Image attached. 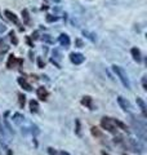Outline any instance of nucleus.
Wrapping results in <instances>:
<instances>
[{
    "mask_svg": "<svg viewBox=\"0 0 147 155\" xmlns=\"http://www.w3.org/2000/svg\"><path fill=\"white\" fill-rule=\"evenodd\" d=\"M112 70H114V73L116 74V76L120 79V82L123 83V85L127 89H130V82H129V78H128L124 68L121 66H119V65H112Z\"/></svg>",
    "mask_w": 147,
    "mask_h": 155,
    "instance_id": "obj_2",
    "label": "nucleus"
},
{
    "mask_svg": "<svg viewBox=\"0 0 147 155\" xmlns=\"http://www.w3.org/2000/svg\"><path fill=\"white\" fill-rule=\"evenodd\" d=\"M102 155H111V154H109V153H106V151H102Z\"/></svg>",
    "mask_w": 147,
    "mask_h": 155,
    "instance_id": "obj_34",
    "label": "nucleus"
},
{
    "mask_svg": "<svg viewBox=\"0 0 147 155\" xmlns=\"http://www.w3.org/2000/svg\"><path fill=\"white\" fill-rule=\"evenodd\" d=\"M5 30H7V26L3 25V23H0V34H1V32H4Z\"/></svg>",
    "mask_w": 147,
    "mask_h": 155,
    "instance_id": "obj_29",
    "label": "nucleus"
},
{
    "mask_svg": "<svg viewBox=\"0 0 147 155\" xmlns=\"http://www.w3.org/2000/svg\"><path fill=\"white\" fill-rule=\"evenodd\" d=\"M30 111L32 112V114H36L39 111V103L36 100H31L30 101Z\"/></svg>",
    "mask_w": 147,
    "mask_h": 155,
    "instance_id": "obj_17",
    "label": "nucleus"
},
{
    "mask_svg": "<svg viewBox=\"0 0 147 155\" xmlns=\"http://www.w3.org/2000/svg\"><path fill=\"white\" fill-rule=\"evenodd\" d=\"M27 43H29V45H30V47H32V43H31V40H30L29 38H27Z\"/></svg>",
    "mask_w": 147,
    "mask_h": 155,
    "instance_id": "obj_33",
    "label": "nucleus"
},
{
    "mask_svg": "<svg viewBox=\"0 0 147 155\" xmlns=\"http://www.w3.org/2000/svg\"><path fill=\"white\" fill-rule=\"evenodd\" d=\"M22 62H23L22 59H18V58L16 57V56L10 54V56H9V58H8V62H7V67L12 70V68L16 67V65H17V64H18L20 66H21V65H22Z\"/></svg>",
    "mask_w": 147,
    "mask_h": 155,
    "instance_id": "obj_7",
    "label": "nucleus"
},
{
    "mask_svg": "<svg viewBox=\"0 0 147 155\" xmlns=\"http://www.w3.org/2000/svg\"><path fill=\"white\" fill-rule=\"evenodd\" d=\"M36 61H38V67H39V68H44V66H45V62L43 61V58H41V57H38Z\"/></svg>",
    "mask_w": 147,
    "mask_h": 155,
    "instance_id": "obj_24",
    "label": "nucleus"
},
{
    "mask_svg": "<svg viewBox=\"0 0 147 155\" xmlns=\"http://www.w3.org/2000/svg\"><path fill=\"white\" fill-rule=\"evenodd\" d=\"M21 14H22L23 23H25V25H30V23H31V18H30V13H29V10H27V9H22Z\"/></svg>",
    "mask_w": 147,
    "mask_h": 155,
    "instance_id": "obj_15",
    "label": "nucleus"
},
{
    "mask_svg": "<svg viewBox=\"0 0 147 155\" xmlns=\"http://www.w3.org/2000/svg\"><path fill=\"white\" fill-rule=\"evenodd\" d=\"M48 154L49 155H58V151L54 150L53 147H48Z\"/></svg>",
    "mask_w": 147,
    "mask_h": 155,
    "instance_id": "obj_26",
    "label": "nucleus"
},
{
    "mask_svg": "<svg viewBox=\"0 0 147 155\" xmlns=\"http://www.w3.org/2000/svg\"><path fill=\"white\" fill-rule=\"evenodd\" d=\"M82 105L88 107L89 110H94V106H93V98L91 96H84L82 98Z\"/></svg>",
    "mask_w": 147,
    "mask_h": 155,
    "instance_id": "obj_9",
    "label": "nucleus"
},
{
    "mask_svg": "<svg viewBox=\"0 0 147 155\" xmlns=\"http://www.w3.org/2000/svg\"><path fill=\"white\" fill-rule=\"evenodd\" d=\"M70 61L72 62L74 65H82L84 61H85V57L82 54V53H71L70 54Z\"/></svg>",
    "mask_w": 147,
    "mask_h": 155,
    "instance_id": "obj_6",
    "label": "nucleus"
},
{
    "mask_svg": "<svg viewBox=\"0 0 147 155\" xmlns=\"http://www.w3.org/2000/svg\"><path fill=\"white\" fill-rule=\"evenodd\" d=\"M75 44H76V45H77V48H83V47H84L83 41L80 40V39H76V40H75Z\"/></svg>",
    "mask_w": 147,
    "mask_h": 155,
    "instance_id": "obj_28",
    "label": "nucleus"
},
{
    "mask_svg": "<svg viewBox=\"0 0 147 155\" xmlns=\"http://www.w3.org/2000/svg\"><path fill=\"white\" fill-rule=\"evenodd\" d=\"M91 132H92V135L94 136V137H97V138H102V137H103L102 132H101L100 129H98L97 127H92V128H91Z\"/></svg>",
    "mask_w": 147,
    "mask_h": 155,
    "instance_id": "obj_18",
    "label": "nucleus"
},
{
    "mask_svg": "<svg viewBox=\"0 0 147 155\" xmlns=\"http://www.w3.org/2000/svg\"><path fill=\"white\" fill-rule=\"evenodd\" d=\"M123 155H127V154H123Z\"/></svg>",
    "mask_w": 147,
    "mask_h": 155,
    "instance_id": "obj_35",
    "label": "nucleus"
},
{
    "mask_svg": "<svg viewBox=\"0 0 147 155\" xmlns=\"http://www.w3.org/2000/svg\"><path fill=\"white\" fill-rule=\"evenodd\" d=\"M18 101H20V107H23V106H25V103H26V97H25V94L18 93Z\"/></svg>",
    "mask_w": 147,
    "mask_h": 155,
    "instance_id": "obj_22",
    "label": "nucleus"
},
{
    "mask_svg": "<svg viewBox=\"0 0 147 155\" xmlns=\"http://www.w3.org/2000/svg\"><path fill=\"white\" fill-rule=\"evenodd\" d=\"M136 101H137V105L139 106V109H141V111H142V114H143V116H147V106H146V103H145V101L142 100L141 97H137L136 98Z\"/></svg>",
    "mask_w": 147,
    "mask_h": 155,
    "instance_id": "obj_12",
    "label": "nucleus"
},
{
    "mask_svg": "<svg viewBox=\"0 0 147 155\" xmlns=\"http://www.w3.org/2000/svg\"><path fill=\"white\" fill-rule=\"evenodd\" d=\"M38 35H39V32H38V31H35V32H34V34H32V35H31V38H32V39H38V38H39V36H38Z\"/></svg>",
    "mask_w": 147,
    "mask_h": 155,
    "instance_id": "obj_30",
    "label": "nucleus"
},
{
    "mask_svg": "<svg viewBox=\"0 0 147 155\" xmlns=\"http://www.w3.org/2000/svg\"><path fill=\"white\" fill-rule=\"evenodd\" d=\"M114 120V123H115V126L118 127V129H123L124 132H129V128L127 127V124H124L123 121H120V120H118V119H112Z\"/></svg>",
    "mask_w": 147,
    "mask_h": 155,
    "instance_id": "obj_16",
    "label": "nucleus"
},
{
    "mask_svg": "<svg viewBox=\"0 0 147 155\" xmlns=\"http://www.w3.org/2000/svg\"><path fill=\"white\" fill-rule=\"evenodd\" d=\"M58 41H59V44H61L62 47H65V48H68V47H70V38H68L67 34H61V35H59Z\"/></svg>",
    "mask_w": 147,
    "mask_h": 155,
    "instance_id": "obj_11",
    "label": "nucleus"
},
{
    "mask_svg": "<svg viewBox=\"0 0 147 155\" xmlns=\"http://www.w3.org/2000/svg\"><path fill=\"white\" fill-rule=\"evenodd\" d=\"M18 84L22 87L25 91H27V92H31L32 91V87L27 83V80L25 79V78H18Z\"/></svg>",
    "mask_w": 147,
    "mask_h": 155,
    "instance_id": "obj_14",
    "label": "nucleus"
},
{
    "mask_svg": "<svg viewBox=\"0 0 147 155\" xmlns=\"http://www.w3.org/2000/svg\"><path fill=\"white\" fill-rule=\"evenodd\" d=\"M4 14L10 22L14 23V25H20V20H18V17L16 16V13H13V12H10V10H5Z\"/></svg>",
    "mask_w": 147,
    "mask_h": 155,
    "instance_id": "obj_10",
    "label": "nucleus"
},
{
    "mask_svg": "<svg viewBox=\"0 0 147 155\" xmlns=\"http://www.w3.org/2000/svg\"><path fill=\"white\" fill-rule=\"evenodd\" d=\"M130 53H132V57H133V59L136 62H138L139 64L141 61H142V56H141V50L138 49V48H132V50H130Z\"/></svg>",
    "mask_w": 147,
    "mask_h": 155,
    "instance_id": "obj_13",
    "label": "nucleus"
},
{
    "mask_svg": "<svg viewBox=\"0 0 147 155\" xmlns=\"http://www.w3.org/2000/svg\"><path fill=\"white\" fill-rule=\"evenodd\" d=\"M36 96H38V98H39L40 101H47V98H48V96H49V93H48L47 88L39 87V88L36 89Z\"/></svg>",
    "mask_w": 147,
    "mask_h": 155,
    "instance_id": "obj_8",
    "label": "nucleus"
},
{
    "mask_svg": "<svg viewBox=\"0 0 147 155\" xmlns=\"http://www.w3.org/2000/svg\"><path fill=\"white\" fill-rule=\"evenodd\" d=\"M23 119H25V118H23V115H21V114H14L13 115V121H14V123H17V124H20Z\"/></svg>",
    "mask_w": 147,
    "mask_h": 155,
    "instance_id": "obj_21",
    "label": "nucleus"
},
{
    "mask_svg": "<svg viewBox=\"0 0 147 155\" xmlns=\"http://www.w3.org/2000/svg\"><path fill=\"white\" fill-rule=\"evenodd\" d=\"M118 103L125 112H132V103L129 102L127 98H124L123 96H119L118 97Z\"/></svg>",
    "mask_w": 147,
    "mask_h": 155,
    "instance_id": "obj_5",
    "label": "nucleus"
},
{
    "mask_svg": "<svg viewBox=\"0 0 147 155\" xmlns=\"http://www.w3.org/2000/svg\"><path fill=\"white\" fill-rule=\"evenodd\" d=\"M130 123H132V127H133L134 131H136L137 136L139 137L141 140L146 141L147 135H146V126H145V124H142L141 121H138L137 119L133 118V116H132V119H130Z\"/></svg>",
    "mask_w": 147,
    "mask_h": 155,
    "instance_id": "obj_3",
    "label": "nucleus"
},
{
    "mask_svg": "<svg viewBox=\"0 0 147 155\" xmlns=\"http://www.w3.org/2000/svg\"><path fill=\"white\" fill-rule=\"evenodd\" d=\"M9 36H10V41L14 44V45H17L18 44V39H17L16 36V34H14V31H10L9 32Z\"/></svg>",
    "mask_w": 147,
    "mask_h": 155,
    "instance_id": "obj_23",
    "label": "nucleus"
},
{
    "mask_svg": "<svg viewBox=\"0 0 147 155\" xmlns=\"http://www.w3.org/2000/svg\"><path fill=\"white\" fill-rule=\"evenodd\" d=\"M101 127L103 129H106L107 132L112 133V135H118V127L115 126L114 120L111 118H109V116H103L101 119Z\"/></svg>",
    "mask_w": 147,
    "mask_h": 155,
    "instance_id": "obj_4",
    "label": "nucleus"
},
{
    "mask_svg": "<svg viewBox=\"0 0 147 155\" xmlns=\"http://www.w3.org/2000/svg\"><path fill=\"white\" fill-rule=\"evenodd\" d=\"M120 145L124 146L127 150L132 151V153H136V154L143 153V146L141 145V142L136 138H132V137H129V138H124V137H123V141Z\"/></svg>",
    "mask_w": 147,
    "mask_h": 155,
    "instance_id": "obj_1",
    "label": "nucleus"
},
{
    "mask_svg": "<svg viewBox=\"0 0 147 155\" xmlns=\"http://www.w3.org/2000/svg\"><path fill=\"white\" fill-rule=\"evenodd\" d=\"M83 35H84V36L88 38L91 41H95V35H94V34H92V32L85 31V30H84V31H83Z\"/></svg>",
    "mask_w": 147,
    "mask_h": 155,
    "instance_id": "obj_20",
    "label": "nucleus"
},
{
    "mask_svg": "<svg viewBox=\"0 0 147 155\" xmlns=\"http://www.w3.org/2000/svg\"><path fill=\"white\" fill-rule=\"evenodd\" d=\"M58 155H70L67 153V151H65V150H62V151H58Z\"/></svg>",
    "mask_w": 147,
    "mask_h": 155,
    "instance_id": "obj_31",
    "label": "nucleus"
},
{
    "mask_svg": "<svg viewBox=\"0 0 147 155\" xmlns=\"http://www.w3.org/2000/svg\"><path fill=\"white\" fill-rule=\"evenodd\" d=\"M57 20H58V17L56 16H47V22H54Z\"/></svg>",
    "mask_w": 147,
    "mask_h": 155,
    "instance_id": "obj_25",
    "label": "nucleus"
},
{
    "mask_svg": "<svg viewBox=\"0 0 147 155\" xmlns=\"http://www.w3.org/2000/svg\"><path fill=\"white\" fill-rule=\"evenodd\" d=\"M75 133H76L77 136H82V126H80V120H79V119H76V120H75Z\"/></svg>",
    "mask_w": 147,
    "mask_h": 155,
    "instance_id": "obj_19",
    "label": "nucleus"
},
{
    "mask_svg": "<svg viewBox=\"0 0 147 155\" xmlns=\"http://www.w3.org/2000/svg\"><path fill=\"white\" fill-rule=\"evenodd\" d=\"M3 47H5V43H4V40L0 38V48H3Z\"/></svg>",
    "mask_w": 147,
    "mask_h": 155,
    "instance_id": "obj_32",
    "label": "nucleus"
},
{
    "mask_svg": "<svg viewBox=\"0 0 147 155\" xmlns=\"http://www.w3.org/2000/svg\"><path fill=\"white\" fill-rule=\"evenodd\" d=\"M142 87L145 91H147V76H143L142 78Z\"/></svg>",
    "mask_w": 147,
    "mask_h": 155,
    "instance_id": "obj_27",
    "label": "nucleus"
}]
</instances>
